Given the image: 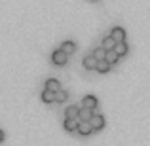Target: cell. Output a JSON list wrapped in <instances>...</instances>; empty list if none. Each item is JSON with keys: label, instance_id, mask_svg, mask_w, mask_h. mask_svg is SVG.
<instances>
[{"label": "cell", "instance_id": "ac0fdd59", "mask_svg": "<svg viewBox=\"0 0 150 146\" xmlns=\"http://www.w3.org/2000/svg\"><path fill=\"white\" fill-rule=\"evenodd\" d=\"M93 57H95L97 61H103V59L106 57V49L105 48H97L95 51H93Z\"/></svg>", "mask_w": 150, "mask_h": 146}, {"label": "cell", "instance_id": "3957f363", "mask_svg": "<svg viewBox=\"0 0 150 146\" xmlns=\"http://www.w3.org/2000/svg\"><path fill=\"white\" fill-rule=\"evenodd\" d=\"M82 106H84V108L93 110L97 106V97L95 95H86L84 99H82Z\"/></svg>", "mask_w": 150, "mask_h": 146}, {"label": "cell", "instance_id": "ba28073f", "mask_svg": "<svg viewBox=\"0 0 150 146\" xmlns=\"http://www.w3.org/2000/svg\"><path fill=\"white\" fill-rule=\"evenodd\" d=\"M97 63H99V61L93 57V53H89V55L84 57V66H86V68H97Z\"/></svg>", "mask_w": 150, "mask_h": 146}, {"label": "cell", "instance_id": "8fae6325", "mask_svg": "<svg viewBox=\"0 0 150 146\" xmlns=\"http://www.w3.org/2000/svg\"><path fill=\"white\" fill-rule=\"evenodd\" d=\"M78 131H80L82 135H89V133L93 131V127H91V123H89V121H80V125H78Z\"/></svg>", "mask_w": 150, "mask_h": 146}, {"label": "cell", "instance_id": "52a82bcc", "mask_svg": "<svg viewBox=\"0 0 150 146\" xmlns=\"http://www.w3.org/2000/svg\"><path fill=\"white\" fill-rule=\"evenodd\" d=\"M91 116H93V110L84 108V106H82L80 112H78V120H80V121H89V120H91Z\"/></svg>", "mask_w": 150, "mask_h": 146}, {"label": "cell", "instance_id": "5b68a950", "mask_svg": "<svg viewBox=\"0 0 150 146\" xmlns=\"http://www.w3.org/2000/svg\"><path fill=\"white\" fill-rule=\"evenodd\" d=\"M46 89H50V91L57 93L59 89H61V84H59L57 78H48V80H46Z\"/></svg>", "mask_w": 150, "mask_h": 146}, {"label": "cell", "instance_id": "8992f818", "mask_svg": "<svg viewBox=\"0 0 150 146\" xmlns=\"http://www.w3.org/2000/svg\"><path fill=\"white\" fill-rule=\"evenodd\" d=\"M89 123H91L93 129H101L103 125H105V118H103L101 114H93L91 120H89Z\"/></svg>", "mask_w": 150, "mask_h": 146}, {"label": "cell", "instance_id": "e0dca14e", "mask_svg": "<svg viewBox=\"0 0 150 146\" xmlns=\"http://www.w3.org/2000/svg\"><path fill=\"white\" fill-rule=\"evenodd\" d=\"M114 51H116L118 55L127 53V44H125V42H118V44H116V48H114Z\"/></svg>", "mask_w": 150, "mask_h": 146}, {"label": "cell", "instance_id": "7c38bea8", "mask_svg": "<svg viewBox=\"0 0 150 146\" xmlns=\"http://www.w3.org/2000/svg\"><path fill=\"white\" fill-rule=\"evenodd\" d=\"M78 112H80V108L74 104H70L69 108L65 110V118H78Z\"/></svg>", "mask_w": 150, "mask_h": 146}, {"label": "cell", "instance_id": "7a4b0ae2", "mask_svg": "<svg viewBox=\"0 0 150 146\" xmlns=\"http://www.w3.org/2000/svg\"><path fill=\"white\" fill-rule=\"evenodd\" d=\"M110 36L116 40V44L118 42H125V30L122 29V27H114V29L110 30Z\"/></svg>", "mask_w": 150, "mask_h": 146}, {"label": "cell", "instance_id": "d6986e66", "mask_svg": "<svg viewBox=\"0 0 150 146\" xmlns=\"http://www.w3.org/2000/svg\"><path fill=\"white\" fill-rule=\"evenodd\" d=\"M2 140H4V131L0 129V142H2Z\"/></svg>", "mask_w": 150, "mask_h": 146}, {"label": "cell", "instance_id": "4fadbf2b", "mask_svg": "<svg viewBox=\"0 0 150 146\" xmlns=\"http://www.w3.org/2000/svg\"><path fill=\"white\" fill-rule=\"evenodd\" d=\"M42 101H46V102H53V101H55V93H53V91H50V89H44V91H42Z\"/></svg>", "mask_w": 150, "mask_h": 146}, {"label": "cell", "instance_id": "5bb4252c", "mask_svg": "<svg viewBox=\"0 0 150 146\" xmlns=\"http://www.w3.org/2000/svg\"><path fill=\"white\" fill-rule=\"evenodd\" d=\"M118 57H120V55H118L114 49H110V51H106V57L105 59L110 63V65H114V63H118Z\"/></svg>", "mask_w": 150, "mask_h": 146}, {"label": "cell", "instance_id": "6da1fadb", "mask_svg": "<svg viewBox=\"0 0 150 146\" xmlns=\"http://www.w3.org/2000/svg\"><path fill=\"white\" fill-rule=\"evenodd\" d=\"M67 59H69V55L65 53L61 48H57V49H53V53H51V61L53 63H57V65H65L67 63Z\"/></svg>", "mask_w": 150, "mask_h": 146}, {"label": "cell", "instance_id": "30bf717a", "mask_svg": "<svg viewBox=\"0 0 150 146\" xmlns=\"http://www.w3.org/2000/svg\"><path fill=\"white\" fill-rule=\"evenodd\" d=\"M61 49L69 55V53H72V51H76V44H74L72 40H67V42H63V44H61Z\"/></svg>", "mask_w": 150, "mask_h": 146}, {"label": "cell", "instance_id": "2e32d148", "mask_svg": "<svg viewBox=\"0 0 150 146\" xmlns=\"http://www.w3.org/2000/svg\"><path fill=\"white\" fill-rule=\"evenodd\" d=\"M67 99H69V91H67V89H59V91L55 93V101L63 102V101H67Z\"/></svg>", "mask_w": 150, "mask_h": 146}, {"label": "cell", "instance_id": "277c9868", "mask_svg": "<svg viewBox=\"0 0 150 146\" xmlns=\"http://www.w3.org/2000/svg\"><path fill=\"white\" fill-rule=\"evenodd\" d=\"M78 125H80L78 118H65V129L67 131H76Z\"/></svg>", "mask_w": 150, "mask_h": 146}, {"label": "cell", "instance_id": "9c48e42d", "mask_svg": "<svg viewBox=\"0 0 150 146\" xmlns=\"http://www.w3.org/2000/svg\"><path fill=\"white\" fill-rule=\"evenodd\" d=\"M103 48H105L106 51L114 49V48H116V40H114L112 36H105V38H103Z\"/></svg>", "mask_w": 150, "mask_h": 146}, {"label": "cell", "instance_id": "9a60e30c", "mask_svg": "<svg viewBox=\"0 0 150 146\" xmlns=\"http://www.w3.org/2000/svg\"><path fill=\"white\" fill-rule=\"evenodd\" d=\"M97 70H99V72H108L110 70V63L106 61V59H103V61L97 63Z\"/></svg>", "mask_w": 150, "mask_h": 146}]
</instances>
